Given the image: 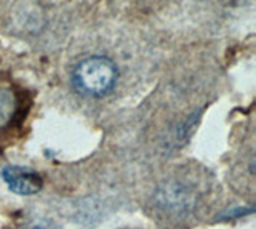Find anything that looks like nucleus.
Listing matches in <instances>:
<instances>
[{
  "label": "nucleus",
  "mask_w": 256,
  "mask_h": 229,
  "mask_svg": "<svg viewBox=\"0 0 256 229\" xmlns=\"http://www.w3.org/2000/svg\"><path fill=\"white\" fill-rule=\"evenodd\" d=\"M157 204L168 212L182 213L192 208L194 194L181 183H168L157 192Z\"/></svg>",
  "instance_id": "nucleus-3"
},
{
  "label": "nucleus",
  "mask_w": 256,
  "mask_h": 229,
  "mask_svg": "<svg viewBox=\"0 0 256 229\" xmlns=\"http://www.w3.org/2000/svg\"><path fill=\"white\" fill-rule=\"evenodd\" d=\"M2 178L10 188V191L20 196H34L42 189L44 183L37 172L20 167V165H8L2 170Z\"/></svg>",
  "instance_id": "nucleus-2"
},
{
  "label": "nucleus",
  "mask_w": 256,
  "mask_h": 229,
  "mask_svg": "<svg viewBox=\"0 0 256 229\" xmlns=\"http://www.w3.org/2000/svg\"><path fill=\"white\" fill-rule=\"evenodd\" d=\"M117 66L106 56H90L78 62L72 70V85L77 93L88 98H102L117 84Z\"/></svg>",
  "instance_id": "nucleus-1"
}]
</instances>
